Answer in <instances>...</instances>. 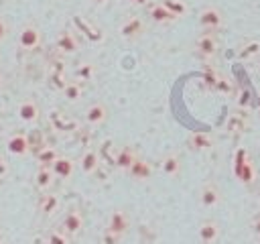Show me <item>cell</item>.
I'll use <instances>...</instances> for the list:
<instances>
[{"label":"cell","mask_w":260,"mask_h":244,"mask_svg":"<svg viewBox=\"0 0 260 244\" xmlns=\"http://www.w3.org/2000/svg\"><path fill=\"white\" fill-rule=\"evenodd\" d=\"M236 177H238L244 185H248V183H252V181L256 179V169H254L250 157L246 155V150H240V152L236 155Z\"/></svg>","instance_id":"6da1fadb"},{"label":"cell","mask_w":260,"mask_h":244,"mask_svg":"<svg viewBox=\"0 0 260 244\" xmlns=\"http://www.w3.org/2000/svg\"><path fill=\"white\" fill-rule=\"evenodd\" d=\"M223 22V16H221V10L215 8V6H207L199 12V24L205 28V30H217Z\"/></svg>","instance_id":"7a4b0ae2"},{"label":"cell","mask_w":260,"mask_h":244,"mask_svg":"<svg viewBox=\"0 0 260 244\" xmlns=\"http://www.w3.org/2000/svg\"><path fill=\"white\" fill-rule=\"evenodd\" d=\"M18 45H20L22 49H26V51L37 49V47L41 45V30H39V26H35V24H24L22 30H20V35H18Z\"/></svg>","instance_id":"3957f363"},{"label":"cell","mask_w":260,"mask_h":244,"mask_svg":"<svg viewBox=\"0 0 260 244\" xmlns=\"http://www.w3.org/2000/svg\"><path fill=\"white\" fill-rule=\"evenodd\" d=\"M128 228H130V218H128V214H126L124 209H114V211L110 214V218H108V228H106V230H110V232H114V234H118V236H124V234L128 232Z\"/></svg>","instance_id":"277c9868"},{"label":"cell","mask_w":260,"mask_h":244,"mask_svg":"<svg viewBox=\"0 0 260 244\" xmlns=\"http://www.w3.org/2000/svg\"><path fill=\"white\" fill-rule=\"evenodd\" d=\"M6 148H8V152L14 155V157H24V155L30 150V140H28L26 134H22V132H14L12 136H8V140H6Z\"/></svg>","instance_id":"5b68a950"},{"label":"cell","mask_w":260,"mask_h":244,"mask_svg":"<svg viewBox=\"0 0 260 244\" xmlns=\"http://www.w3.org/2000/svg\"><path fill=\"white\" fill-rule=\"evenodd\" d=\"M199 201L203 207H217L221 203V191L213 183H205L199 191Z\"/></svg>","instance_id":"8992f818"},{"label":"cell","mask_w":260,"mask_h":244,"mask_svg":"<svg viewBox=\"0 0 260 244\" xmlns=\"http://www.w3.org/2000/svg\"><path fill=\"white\" fill-rule=\"evenodd\" d=\"M142 33H144V22L140 16H128L120 24V35L124 39H138Z\"/></svg>","instance_id":"52a82bcc"},{"label":"cell","mask_w":260,"mask_h":244,"mask_svg":"<svg viewBox=\"0 0 260 244\" xmlns=\"http://www.w3.org/2000/svg\"><path fill=\"white\" fill-rule=\"evenodd\" d=\"M51 171H53V175L55 177H59V179H71L73 177V173H75V163L69 159V157H57L55 159V163L51 165Z\"/></svg>","instance_id":"ba28073f"},{"label":"cell","mask_w":260,"mask_h":244,"mask_svg":"<svg viewBox=\"0 0 260 244\" xmlns=\"http://www.w3.org/2000/svg\"><path fill=\"white\" fill-rule=\"evenodd\" d=\"M195 47H197V51H199L203 57H213V55L217 53V39H215L213 33L207 30V33H203V35L197 37Z\"/></svg>","instance_id":"9c48e42d"},{"label":"cell","mask_w":260,"mask_h":244,"mask_svg":"<svg viewBox=\"0 0 260 244\" xmlns=\"http://www.w3.org/2000/svg\"><path fill=\"white\" fill-rule=\"evenodd\" d=\"M83 228V216L77 211V209H71L65 214L63 218V224H61V230L67 234V236H75L79 230Z\"/></svg>","instance_id":"30bf717a"},{"label":"cell","mask_w":260,"mask_h":244,"mask_svg":"<svg viewBox=\"0 0 260 244\" xmlns=\"http://www.w3.org/2000/svg\"><path fill=\"white\" fill-rule=\"evenodd\" d=\"M219 238V224L215 220H203L199 224V240L203 244H213Z\"/></svg>","instance_id":"8fae6325"},{"label":"cell","mask_w":260,"mask_h":244,"mask_svg":"<svg viewBox=\"0 0 260 244\" xmlns=\"http://www.w3.org/2000/svg\"><path fill=\"white\" fill-rule=\"evenodd\" d=\"M148 16H150L154 22H158V24H167V22L177 20V16H175L162 2H154V4H150V6H148Z\"/></svg>","instance_id":"7c38bea8"},{"label":"cell","mask_w":260,"mask_h":244,"mask_svg":"<svg viewBox=\"0 0 260 244\" xmlns=\"http://www.w3.org/2000/svg\"><path fill=\"white\" fill-rule=\"evenodd\" d=\"M16 114H18V118H20L22 122L32 124V122H37V120H39L41 110H39L37 102H32V100H24V102H20V104H18Z\"/></svg>","instance_id":"4fadbf2b"},{"label":"cell","mask_w":260,"mask_h":244,"mask_svg":"<svg viewBox=\"0 0 260 244\" xmlns=\"http://www.w3.org/2000/svg\"><path fill=\"white\" fill-rule=\"evenodd\" d=\"M57 49L61 53H65V55H71V53H75L79 49V43H77V39H75V35L71 30H61L59 37H57Z\"/></svg>","instance_id":"5bb4252c"},{"label":"cell","mask_w":260,"mask_h":244,"mask_svg":"<svg viewBox=\"0 0 260 244\" xmlns=\"http://www.w3.org/2000/svg\"><path fill=\"white\" fill-rule=\"evenodd\" d=\"M150 173H152L150 163H146V161L140 159V157H136L134 163H132L130 169H128V175H130L132 179H136V181H146V179H150Z\"/></svg>","instance_id":"9a60e30c"},{"label":"cell","mask_w":260,"mask_h":244,"mask_svg":"<svg viewBox=\"0 0 260 244\" xmlns=\"http://www.w3.org/2000/svg\"><path fill=\"white\" fill-rule=\"evenodd\" d=\"M106 118H108V108H106L102 102H95V104H91V106L85 110V122L91 124V126L102 124Z\"/></svg>","instance_id":"2e32d148"},{"label":"cell","mask_w":260,"mask_h":244,"mask_svg":"<svg viewBox=\"0 0 260 244\" xmlns=\"http://www.w3.org/2000/svg\"><path fill=\"white\" fill-rule=\"evenodd\" d=\"M160 171L167 175V177H177L181 173V159L175 155V152H169L162 157L160 161Z\"/></svg>","instance_id":"e0dca14e"},{"label":"cell","mask_w":260,"mask_h":244,"mask_svg":"<svg viewBox=\"0 0 260 244\" xmlns=\"http://www.w3.org/2000/svg\"><path fill=\"white\" fill-rule=\"evenodd\" d=\"M187 144H189L193 150L203 152V150H209V148L213 146V138H211L207 132H195V134H191V136H189Z\"/></svg>","instance_id":"ac0fdd59"},{"label":"cell","mask_w":260,"mask_h":244,"mask_svg":"<svg viewBox=\"0 0 260 244\" xmlns=\"http://www.w3.org/2000/svg\"><path fill=\"white\" fill-rule=\"evenodd\" d=\"M53 181H55V175H53L51 167L39 165V169H37V173H35V185H37L41 191H47V189L53 185Z\"/></svg>","instance_id":"d6986e66"},{"label":"cell","mask_w":260,"mask_h":244,"mask_svg":"<svg viewBox=\"0 0 260 244\" xmlns=\"http://www.w3.org/2000/svg\"><path fill=\"white\" fill-rule=\"evenodd\" d=\"M98 165H100V157H98V152H95L93 148H87V150L81 155V159H79V167H81V171H83L85 175H91V173L98 169Z\"/></svg>","instance_id":"ffe728a7"},{"label":"cell","mask_w":260,"mask_h":244,"mask_svg":"<svg viewBox=\"0 0 260 244\" xmlns=\"http://www.w3.org/2000/svg\"><path fill=\"white\" fill-rule=\"evenodd\" d=\"M134 159H136V152H134L130 146H122V148L116 152L114 163H116V167H118V169L128 171V169H130V165L134 163Z\"/></svg>","instance_id":"44dd1931"},{"label":"cell","mask_w":260,"mask_h":244,"mask_svg":"<svg viewBox=\"0 0 260 244\" xmlns=\"http://www.w3.org/2000/svg\"><path fill=\"white\" fill-rule=\"evenodd\" d=\"M59 205H61V201H59V197H57L55 193L43 195V199H41V203H39V207H41V211H43L45 216H53L55 211H59Z\"/></svg>","instance_id":"7402d4cb"},{"label":"cell","mask_w":260,"mask_h":244,"mask_svg":"<svg viewBox=\"0 0 260 244\" xmlns=\"http://www.w3.org/2000/svg\"><path fill=\"white\" fill-rule=\"evenodd\" d=\"M61 92H63V98H65L67 102H77V100H81V96H83V87H81L79 81H67Z\"/></svg>","instance_id":"603a6c76"},{"label":"cell","mask_w":260,"mask_h":244,"mask_svg":"<svg viewBox=\"0 0 260 244\" xmlns=\"http://www.w3.org/2000/svg\"><path fill=\"white\" fill-rule=\"evenodd\" d=\"M95 77V65L93 63H79L75 69V79L77 81H91Z\"/></svg>","instance_id":"cb8c5ba5"},{"label":"cell","mask_w":260,"mask_h":244,"mask_svg":"<svg viewBox=\"0 0 260 244\" xmlns=\"http://www.w3.org/2000/svg\"><path fill=\"white\" fill-rule=\"evenodd\" d=\"M57 157H59V152H57L53 146H43V148L37 152V161H39V165H43V167H51Z\"/></svg>","instance_id":"d4e9b609"},{"label":"cell","mask_w":260,"mask_h":244,"mask_svg":"<svg viewBox=\"0 0 260 244\" xmlns=\"http://www.w3.org/2000/svg\"><path fill=\"white\" fill-rule=\"evenodd\" d=\"M73 24H75V26H79V28L85 33V37H89L91 41H100V39H102V33H100L98 28L89 26V24H87V22H85L81 16H75V18H73Z\"/></svg>","instance_id":"484cf974"},{"label":"cell","mask_w":260,"mask_h":244,"mask_svg":"<svg viewBox=\"0 0 260 244\" xmlns=\"http://www.w3.org/2000/svg\"><path fill=\"white\" fill-rule=\"evenodd\" d=\"M177 18H181V16H185L187 14V4L183 2V0H160Z\"/></svg>","instance_id":"4316f807"},{"label":"cell","mask_w":260,"mask_h":244,"mask_svg":"<svg viewBox=\"0 0 260 244\" xmlns=\"http://www.w3.org/2000/svg\"><path fill=\"white\" fill-rule=\"evenodd\" d=\"M47 244H69V238L63 230H53L47 236Z\"/></svg>","instance_id":"83f0119b"},{"label":"cell","mask_w":260,"mask_h":244,"mask_svg":"<svg viewBox=\"0 0 260 244\" xmlns=\"http://www.w3.org/2000/svg\"><path fill=\"white\" fill-rule=\"evenodd\" d=\"M258 51H260V43H258V41H252L250 45H246V47H244V51H242L240 55L246 59V57H252V55H256Z\"/></svg>","instance_id":"f1b7e54d"},{"label":"cell","mask_w":260,"mask_h":244,"mask_svg":"<svg viewBox=\"0 0 260 244\" xmlns=\"http://www.w3.org/2000/svg\"><path fill=\"white\" fill-rule=\"evenodd\" d=\"M120 240H122V236H118L110 230H106L104 236H102V244H120Z\"/></svg>","instance_id":"f546056e"},{"label":"cell","mask_w":260,"mask_h":244,"mask_svg":"<svg viewBox=\"0 0 260 244\" xmlns=\"http://www.w3.org/2000/svg\"><path fill=\"white\" fill-rule=\"evenodd\" d=\"M6 33H8V26H6V22L0 18V41L6 37Z\"/></svg>","instance_id":"4dcf8cb0"},{"label":"cell","mask_w":260,"mask_h":244,"mask_svg":"<svg viewBox=\"0 0 260 244\" xmlns=\"http://www.w3.org/2000/svg\"><path fill=\"white\" fill-rule=\"evenodd\" d=\"M6 173H8V165H6V163H4V159L0 157V177H4Z\"/></svg>","instance_id":"1f68e13d"},{"label":"cell","mask_w":260,"mask_h":244,"mask_svg":"<svg viewBox=\"0 0 260 244\" xmlns=\"http://www.w3.org/2000/svg\"><path fill=\"white\" fill-rule=\"evenodd\" d=\"M254 234H256V236L260 238V216H258V218L254 220Z\"/></svg>","instance_id":"d6a6232c"},{"label":"cell","mask_w":260,"mask_h":244,"mask_svg":"<svg viewBox=\"0 0 260 244\" xmlns=\"http://www.w3.org/2000/svg\"><path fill=\"white\" fill-rule=\"evenodd\" d=\"M126 2L134 4V6H146V4H148V0H126Z\"/></svg>","instance_id":"836d02e7"},{"label":"cell","mask_w":260,"mask_h":244,"mask_svg":"<svg viewBox=\"0 0 260 244\" xmlns=\"http://www.w3.org/2000/svg\"><path fill=\"white\" fill-rule=\"evenodd\" d=\"M91 2H93L95 6H104V4H108L110 0H91Z\"/></svg>","instance_id":"e575fe53"},{"label":"cell","mask_w":260,"mask_h":244,"mask_svg":"<svg viewBox=\"0 0 260 244\" xmlns=\"http://www.w3.org/2000/svg\"><path fill=\"white\" fill-rule=\"evenodd\" d=\"M258 207H260V197H258Z\"/></svg>","instance_id":"d590c367"},{"label":"cell","mask_w":260,"mask_h":244,"mask_svg":"<svg viewBox=\"0 0 260 244\" xmlns=\"http://www.w3.org/2000/svg\"><path fill=\"white\" fill-rule=\"evenodd\" d=\"M258 118H260V110H258Z\"/></svg>","instance_id":"8d00e7d4"},{"label":"cell","mask_w":260,"mask_h":244,"mask_svg":"<svg viewBox=\"0 0 260 244\" xmlns=\"http://www.w3.org/2000/svg\"><path fill=\"white\" fill-rule=\"evenodd\" d=\"M258 106H260V102H258Z\"/></svg>","instance_id":"74e56055"},{"label":"cell","mask_w":260,"mask_h":244,"mask_svg":"<svg viewBox=\"0 0 260 244\" xmlns=\"http://www.w3.org/2000/svg\"><path fill=\"white\" fill-rule=\"evenodd\" d=\"M0 57H2V55H0Z\"/></svg>","instance_id":"f35d334b"}]
</instances>
